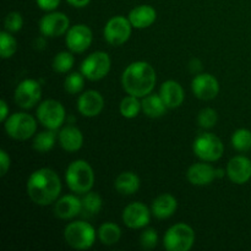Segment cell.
I'll list each match as a JSON object with an SVG mask.
<instances>
[{"instance_id": "cell-17", "label": "cell", "mask_w": 251, "mask_h": 251, "mask_svg": "<svg viewBox=\"0 0 251 251\" xmlns=\"http://www.w3.org/2000/svg\"><path fill=\"white\" fill-rule=\"evenodd\" d=\"M227 176L234 184L248 183L251 178V161L245 156H235L228 162Z\"/></svg>"}, {"instance_id": "cell-20", "label": "cell", "mask_w": 251, "mask_h": 251, "mask_svg": "<svg viewBox=\"0 0 251 251\" xmlns=\"http://www.w3.org/2000/svg\"><path fill=\"white\" fill-rule=\"evenodd\" d=\"M186 176L193 185L205 186L216 178V169L207 163H195L188 169Z\"/></svg>"}, {"instance_id": "cell-15", "label": "cell", "mask_w": 251, "mask_h": 251, "mask_svg": "<svg viewBox=\"0 0 251 251\" xmlns=\"http://www.w3.org/2000/svg\"><path fill=\"white\" fill-rule=\"evenodd\" d=\"M150 216H151V212L145 203L132 202L124 208L123 221L126 227L131 229H140L149 225Z\"/></svg>"}, {"instance_id": "cell-25", "label": "cell", "mask_w": 251, "mask_h": 251, "mask_svg": "<svg viewBox=\"0 0 251 251\" xmlns=\"http://www.w3.org/2000/svg\"><path fill=\"white\" fill-rule=\"evenodd\" d=\"M142 112L150 118H159L164 115L167 109V105L164 104L163 100L161 96L157 95H147L145 96L144 100L141 102Z\"/></svg>"}, {"instance_id": "cell-41", "label": "cell", "mask_w": 251, "mask_h": 251, "mask_svg": "<svg viewBox=\"0 0 251 251\" xmlns=\"http://www.w3.org/2000/svg\"><path fill=\"white\" fill-rule=\"evenodd\" d=\"M66 1L75 7H85L90 4L91 0H66Z\"/></svg>"}, {"instance_id": "cell-29", "label": "cell", "mask_w": 251, "mask_h": 251, "mask_svg": "<svg viewBox=\"0 0 251 251\" xmlns=\"http://www.w3.org/2000/svg\"><path fill=\"white\" fill-rule=\"evenodd\" d=\"M120 114L123 115L126 119H132V118H136L139 115L141 108V103L139 102L137 97L135 96H126L125 98H123V100L120 102Z\"/></svg>"}, {"instance_id": "cell-35", "label": "cell", "mask_w": 251, "mask_h": 251, "mask_svg": "<svg viewBox=\"0 0 251 251\" xmlns=\"http://www.w3.org/2000/svg\"><path fill=\"white\" fill-rule=\"evenodd\" d=\"M157 243H158V235L153 228H146L140 235V245L142 247V249H154L157 247Z\"/></svg>"}, {"instance_id": "cell-6", "label": "cell", "mask_w": 251, "mask_h": 251, "mask_svg": "<svg viewBox=\"0 0 251 251\" xmlns=\"http://www.w3.org/2000/svg\"><path fill=\"white\" fill-rule=\"evenodd\" d=\"M5 131L10 137L20 141L28 140L36 134L37 123L27 113H15L5 120Z\"/></svg>"}, {"instance_id": "cell-28", "label": "cell", "mask_w": 251, "mask_h": 251, "mask_svg": "<svg viewBox=\"0 0 251 251\" xmlns=\"http://www.w3.org/2000/svg\"><path fill=\"white\" fill-rule=\"evenodd\" d=\"M56 132L55 130L48 129L47 131H42L36 135L33 140V149L39 153L49 152L55 145Z\"/></svg>"}, {"instance_id": "cell-19", "label": "cell", "mask_w": 251, "mask_h": 251, "mask_svg": "<svg viewBox=\"0 0 251 251\" xmlns=\"http://www.w3.org/2000/svg\"><path fill=\"white\" fill-rule=\"evenodd\" d=\"M81 200L74 195H65L55 201L54 215L61 220H70L81 213Z\"/></svg>"}, {"instance_id": "cell-23", "label": "cell", "mask_w": 251, "mask_h": 251, "mask_svg": "<svg viewBox=\"0 0 251 251\" xmlns=\"http://www.w3.org/2000/svg\"><path fill=\"white\" fill-rule=\"evenodd\" d=\"M59 142L65 151L76 152L82 147L83 135L80 129L73 125H68L59 132Z\"/></svg>"}, {"instance_id": "cell-1", "label": "cell", "mask_w": 251, "mask_h": 251, "mask_svg": "<svg viewBox=\"0 0 251 251\" xmlns=\"http://www.w3.org/2000/svg\"><path fill=\"white\" fill-rule=\"evenodd\" d=\"M60 191V178L49 168L37 169L27 180V194L36 205L48 206L55 202Z\"/></svg>"}, {"instance_id": "cell-4", "label": "cell", "mask_w": 251, "mask_h": 251, "mask_svg": "<svg viewBox=\"0 0 251 251\" xmlns=\"http://www.w3.org/2000/svg\"><path fill=\"white\" fill-rule=\"evenodd\" d=\"M64 238L73 249L87 250L95 244L96 230L88 222L76 221L66 226Z\"/></svg>"}, {"instance_id": "cell-14", "label": "cell", "mask_w": 251, "mask_h": 251, "mask_svg": "<svg viewBox=\"0 0 251 251\" xmlns=\"http://www.w3.org/2000/svg\"><path fill=\"white\" fill-rule=\"evenodd\" d=\"M194 95L202 100H210L217 97L220 92V83L211 74H199L191 82Z\"/></svg>"}, {"instance_id": "cell-32", "label": "cell", "mask_w": 251, "mask_h": 251, "mask_svg": "<svg viewBox=\"0 0 251 251\" xmlns=\"http://www.w3.org/2000/svg\"><path fill=\"white\" fill-rule=\"evenodd\" d=\"M74 63H75V59H74L73 54L69 53V51H60L54 56L53 69L56 73L65 74L69 70H71Z\"/></svg>"}, {"instance_id": "cell-38", "label": "cell", "mask_w": 251, "mask_h": 251, "mask_svg": "<svg viewBox=\"0 0 251 251\" xmlns=\"http://www.w3.org/2000/svg\"><path fill=\"white\" fill-rule=\"evenodd\" d=\"M37 5L44 11H53L60 4V0H36Z\"/></svg>"}, {"instance_id": "cell-27", "label": "cell", "mask_w": 251, "mask_h": 251, "mask_svg": "<svg viewBox=\"0 0 251 251\" xmlns=\"http://www.w3.org/2000/svg\"><path fill=\"white\" fill-rule=\"evenodd\" d=\"M122 237V230H120L119 226L115 223L107 222L102 225L98 229V238H100V243L104 245H114L117 244Z\"/></svg>"}, {"instance_id": "cell-22", "label": "cell", "mask_w": 251, "mask_h": 251, "mask_svg": "<svg viewBox=\"0 0 251 251\" xmlns=\"http://www.w3.org/2000/svg\"><path fill=\"white\" fill-rule=\"evenodd\" d=\"M178 208L176 199L171 194H163L156 198L152 202V215L158 220H167L172 217Z\"/></svg>"}, {"instance_id": "cell-26", "label": "cell", "mask_w": 251, "mask_h": 251, "mask_svg": "<svg viewBox=\"0 0 251 251\" xmlns=\"http://www.w3.org/2000/svg\"><path fill=\"white\" fill-rule=\"evenodd\" d=\"M102 198L97 193L88 191L81 199V206H82L81 207V215L83 217H92V216L100 213V211L102 210Z\"/></svg>"}, {"instance_id": "cell-13", "label": "cell", "mask_w": 251, "mask_h": 251, "mask_svg": "<svg viewBox=\"0 0 251 251\" xmlns=\"http://www.w3.org/2000/svg\"><path fill=\"white\" fill-rule=\"evenodd\" d=\"M70 20L63 12H50L39 21V31L46 37H59L69 31Z\"/></svg>"}, {"instance_id": "cell-34", "label": "cell", "mask_w": 251, "mask_h": 251, "mask_svg": "<svg viewBox=\"0 0 251 251\" xmlns=\"http://www.w3.org/2000/svg\"><path fill=\"white\" fill-rule=\"evenodd\" d=\"M217 112L212 108H203L198 115V123L202 129H211L217 123Z\"/></svg>"}, {"instance_id": "cell-36", "label": "cell", "mask_w": 251, "mask_h": 251, "mask_svg": "<svg viewBox=\"0 0 251 251\" xmlns=\"http://www.w3.org/2000/svg\"><path fill=\"white\" fill-rule=\"evenodd\" d=\"M4 26L7 32H19L24 26V20L20 12L12 11L6 15L4 20Z\"/></svg>"}, {"instance_id": "cell-10", "label": "cell", "mask_w": 251, "mask_h": 251, "mask_svg": "<svg viewBox=\"0 0 251 251\" xmlns=\"http://www.w3.org/2000/svg\"><path fill=\"white\" fill-rule=\"evenodd\" d=\"M131 27L129 19L124 16H114L105 24L104 39L112 46L118 47L124 44L131 34Z\"/></svg>"}, {"instance_id": "cell-7", "label": "cell", "mask_w": 251, "mask_h": 251, "mask_svg": "<svg viewBox=\"0 0 251 251\" xmlns=\"http://www.w3.org/2000/svg\"><path fill=\"white\" fill-rule=\"evenodd\" d=\"M193 150L194 153L202 161L216 162L223 156L225 147H223L220 137L211 132H203L195 139L193 144Z\"/></svg>"}, {"instance_id": "cell-11", "label": "cell", "mask_w": 251, "mask_h": 251, "mask_svg": "<svg viewBox=\"0 0 251 251\" xmlns=\"http://www.w3.org/2000/svg\"><path fill=\"white\" fill-rule=\"evenodd\" d=\"M15 102L19 107L24 109H29L34 107L39 102L42 97V88L38 81L27 78L22 82L19 83V86L15 90Z\"/></svg>"}, {"instance_id": "cell-8", "label": "cell", "mask_w": 251, "mask_h": 251, "mask_svg": "<svg viewBox=\"0 0 251 251\" xmlns=\"http://www.w3.org/2000/svg\"><path fill=\"white\" fill-rule=\"evenodd\" d=\"M109 55L104 51H95L90 54L81 64V74L91 81H98L105 77L110 70Z\"/></svg>"}, {"instance_id": "cell-5", "label": "cell", "mask_w": 251, "mask_h": 251, "mask_svg": "<svg viewBox=\"0 0 251 251\" xmlns=\"http://www.w3.org/2000/svg\"><path fill=\"white\" fill-rule=\"evenodd\" d=\"M195 242V232L185 223H176L166 232L163 245L168 251H189Z\"/></svg>"}, {"instance_id": "cell-30", "label": "cell", "mask_w": 251, "mask_h": 251, "mask_svg": "<svg viewBox=\"0 0 251 251\" xmlns=\"http://www.w3.org/2000/svg\"><path fill=\"white\" fill-rule=\"evenodd\" d=\"M16 39L10 34V32L2 31L0 33V56L2 59H9L16 53Z\"/></svg>"}, {"instance_id": "cell-40", "label": "cell", "mask_w": 251, "mask_h": 251, "mask_svg": "<svg viewBox=\"0 0 251 251\" xmlns=\"http://www.w3.org/2000/svg\"><path fill=\"white\" fill-rule=\"evenodd\" d=\"M9 118V108L4 100H0V122L5 123V120Z\"/></svg>"}, {"instance_id": "cell-12", "label": "cell", "mask_w": 251, "mask_h": 251, "mask_svg": "<svg viewBox=\"0 0 251 251\" xmlns=\"http://www.w3.org/2000/svg\"><path fill=\"white\" fill-rule=\"evenodd\" d=\"M92 31L86 25H75L66 32V47L74 53H83L92 43Z\"/></svg>"}, {"instance_id": "cell-39", "label": "cell", "mask_w": 251, "mask_h": 251, "mask_svg": "<svg viewBox=\"0 0 251 251\" xmlns=\"http://www.w3.org/2000/svg\"><path fill=\"white\" fill-rule=\"evenodd\" d=\"M202 63H201L199 59L194 58L191 59L190 63H189V70H190V73L195 74V75H199V74H201V71H202Z\"/></svg>"}, {"instance_id": "cell-3", "label": "cell", "mask_w": 251, "mask_h": 251, "mask_svg": "<svg viewBox=\"0 0 251 251\" xmlns=\"http://www.w3.org/2000/svg\"><path fill=\"white\" fill-rule=\"evenodd\" d=\"M65 180L69 189L74 193H88L95 183V174H93L92 167L83 159L74 161L66 169Z\"/></svg>"}, {"instance_id": "cell-21", "label": "cell", "mask_w": 251, "mask_h": 251, "mask_svg": "<svg viewBox=\"0 0 251 251\" xmlns=\"http://www.w3.org/2000/svg\"><path fill=\"white\" fill-rule=\"evenodd\" d=\"M157 12L150 5H140V6L134 7L129 14V21L132 27L139 29L147 28L156 21Z\"/></svg>"}, {"instance_id": "cell-16", "label": "cell", "mask_w": 251, "mask_h": 251, "mask_svg": "<svg viewBox=\"0 0 251 251\" xmlns=\"http://www.w3.org/2000/svg\"><path fill=\"white\" fill-rule=\"evenodd\" d=\"M103 107H104V100L98 91H86L77 100L78 112L86 118L97 117L98 114H100Z\"/></svg>"}, {"instance_id": "cell-31", "label": "cell", "mask_w": 251, "mask_h": 251, "mask_svg": "<svg viewBox=\"0 0 251 251\" xmlns=\"http://www.w3.org/2000/svg\"><path fill=\"white\" fill-rule=\"evenodd\" d=\"M232 145L237 151L247 152L251 149V131L248 129H239L233 134Z\"/></svg>"}, {"instance_id": "cell-24", "label": "cell", "mask_w": 251, "mask_h": 251, "mask_svg": "<svg viewBox=\"0 0 251 251\" xmlns=\"http://www.w3.org/2000/svg\"><path fill=\"white\" fill-rule=\"evenodd\" d=\"M114 186L123 195H132L140 188V178L132 172H123L117 176Z\"/></svg>"}, {"instance_id": "cell-42", "label": "cell", "mask_w": 251, "mask_h": 251, "mask_svg": "<svg viewBox=\"0 0 251 251\" xmlns=\"http://www.w3.org/2000/svg\"><path fill=\"white\" fill-rule=\"evenodd\" d=\"M44 47H46V41H44L42 37H39V38H37L36 41H34V48L36 49L42 50V49H44Z\"/></svg>"}, {"instance_id": "cell-2", "label": "cell", "mask_w": 251, "mask_h": 251, "mask_svg": "<svg viewBox=\"0 0 251 251\" xmlns=\"http://www.w3.org/2000/svg\"><path fill=\"white\" fill-rule=\"evenodd\" d=\"M122 85L127 95L145 97L153 91L156 85L154 69L146 61H135L124 70Z\"/></svg>"}, {"instance_id": "cell-9", "label": "cell", "mask_w": 251, "mask_h": 251, "mask_svg": "<svg viewBox=\"0 0 251 251\" xmlns=\"http://www.w3.org/2000/svg\"><path fill=\"white\" fill-rule=\"evenodd\" d=\"M37 118L44 127L56 130L65 120V108L59 100H47L37 108Z\"/></svg>"}, {"instance_id": "cell-18", "label": "cell", "mask_w": 251, "mask_h": 251, "mask_svg": "<svg viewBox=\"0 0 251 251\" xmlns=\"http://www.w3.org/2000/svg\"><path fill=\"white\" fill-rule=\"evenodd\" d=\"M159 96L163 100L167 108H171V109L180 107L184 102L183 87L180 86V83L173 80H168L162 83L161 88H159Z\"/></svg>"}, {"instance_id": "cell-37", "label": "cell", "mask_w": 251, "mask_h": 251, "mask_svg": "<svg viewBox=\"0 0 251 251\" xmlns=\"http://www.w3.org/2000/svg\"><path fill=\"white\" fill-rule=\"evenodd\" d=\"M10 168V157L5 150H0V176H4Z\"/></svg>"}, {"instance_id": "cell-33", "label": "cell", "mask_w": 251, "mask_h": 251, "mask_svg": "<svg viewBox=\"0 0 251 251\" xmlns=\"http://www.w3.org/2000/svg\"><path fill=\"white\" fill-rule=\"evenodd\" d=\"M83 86H85V80H83L82 74L73 73L66 76L65 81H64V88L70 95H76V93L81 92Z\"/></svg>"}, {"instance_id": "cell-43", "label": "cell", "mask_w": 251, "mask_h": 251, "mask_svg": "<svg viewBox=\"0 0 251 251\" xmlns=\"http://www.w3.org/2000/svg\"><path fill=\"white\" fill-rule=\"evenodd\" d=\"M225 173L226 172L223 171V169H216V178H223V176H225Z\"/></svg>"}]
</instances>
